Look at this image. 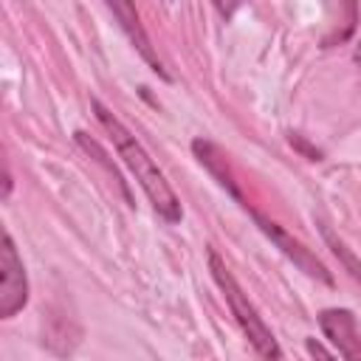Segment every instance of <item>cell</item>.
I'll list each match as a JSON object with an SVG mask.
<instances>
[{"mask_svg": "<svg viewBox=\"0 0 361 361\" xmlns=\"http://www.w3.org/2000/svg\"><path fill=\"white\" fill-rule=\"evenodd\" d=\"M251 212V217H254V223L259 226V231L302 271V274H307L310 279H319V282H324V285H333V274L327 271V265L305 245V243H299L296 237H290L279 223H274L271 217H265L262 212H257V209H248Z\"/></svg>", "mask_w": 361, "mask_h": 361, "instance_id": "3957f363", "label": "cell"}, {"mask_svg": "<svg viewBox=\"0 0 361 361\" xmlns=\"http://www.w3.org/2000/svg\"><path fill=\"white\" fill-rule=\"evenodd\" d=\"M192 152H195V158L209 169V175H212L237 203H243V206L248 209V203L243 200V195H240V189H237V183H234V175H231V169H228V164H226V152H223L214 141H209V138H195V141H192Z\"/></svg>", "mask_w": 361, "mask_h": 361, "instance_id": "52a82bcc", "label": "cell"}, {"mask_svg": "<svg viewBox=\"0 0 361 361\" xmlns=\"http://www.w3.org/2000/svg\"><path fill=\"white\" fill-rule=\"evenodd\" d=\"M290 144H293V147H299V149H302V152H305L310 161H322V152H319V149H313V147H307V144H305L299 135H290Z\"/></svg>", "mask_w": 361, "mask_h": 361, "instance_id": "30bf717a", "label": "cell"}, {"mask_svg": "<svg viewBox=\"0 0 361 361\" xmlns=\"http://www.w3.org/2000/svg\"><path fill=\"white\" fill-rule=\"evenodd\" d=\"M319 231H322L324 243L330 245V251H333V254L341 259V265L350 271V276H353L355 282H361V259L347 248V243H344L341 237H336V234H333V228H330L327 223H322V220H319Z\"/></svg>", "mask_w": 361, "mask_h": 361, "instance_id": "ba28073f", "label": "cell"}, {"mask_svg": "<svg viewBox=\"0 0 361 361\" xmlns=\"http://www.w3.org/2000/svg\"><path fill=\"white\" fill-rule=\"evenodd\" d=\"M28 302V279L25 265L17 254V245L8 231H3L0 245V319L17 316Z\"/></svg>", "mask_w": 361, "mask_h": 361, "instance_id": "277c9868", "label": "cell"}, {"mask_svg": "<svg viewBox=\"0 0 361 361\" xmlns=\"http://www.w3.org/2000/svg\"><path fill=\"white\" fill-rule=\"evenodd\" d=\"M90 107H93L99 124L104 127V133L110 135V141H113L118 158L124 161V166L130 169V175L138 180V186L144 189V195H147V200L152 203V209L158 212V217H164L166 223H178V220L183 217L180 200H178L175 189L169 186L166 175H164V172L158 169V164L152 161V155L144 149V144H141L99 99H93Z\"/></svg>", "mask_w": 361, "mask_h": 361, "instance_id": "6da1fadb", "label": "cell"}, {"mask_svg": "<svg viewBox=\"0 0 361 361\" xmlns=\"http://www.w3.org/2000/svg\"><path fill=\"white\" fill-rule=\"evenodd\" d=\"M355 62H358V68H361V48H355Z\"/></svg>", "mask_w": 361, "mask_h": 361, "instance_id": "8fae6325", "label": "cell"}, {"mask_svg": "<svg viewBox=\"0 0 361 361\" xmlns=\"http://www.w3.org/2000/svg\"><path fill=\"white\" fill-rule=\"evenodd\" d=\"M319 327L344 361H361V330H358V322H355L353 310L324 307L319 313Z\"/></svg>", "mask_w": 361, "mask_h": 361, "instance_id": "5b68a950", "label": "cell"}, {"mask_svg": "<svg viewBox=\"0 0 361 361\" xmlns=\"http://www.w3.org/2000/svg\"><path fill=\"white\" fill-rule=\"evenodd\" d=\"M305 347H307L310 361H336V355H330V353H327V347H324L322 341H316V338H307V341H305Z\"/></svg>", "mask_w": 361, "mask_h": 361, "instance_id": "9c48e42d", "label": "cell"}, {"mask_svg": "<svg viewBox=\"0 0 361 361\" xmlns=\"http://www.w3.org/2000/svg\"><path fill=\"white\" fill-rule=\"evenodd\" d=\"M107 11L116 17V23H118V28L127 34V39L133 42V48L138 51V56L161 76V79H166L169 82V73H166V68H164V62H161V56L155 54V48H152V42H149V37H147V31H144V25H141V17H138V11H135V6L133 3H121V0H116V3H107Z\"/></svg>", "mask_w": 361, "mask_h": 361, "instance_id": "8992f818", "label": "cell"}, {"mask_svg": "<svg viewBox=\"0 0 361 361\" xmlns=\"http://www.w3.org/2000/svg\"><path fill=\"white\" fill-rule=\"evenodd\" d=\"M209 271H212V279L217 282V288L223 290V296L228 302V310L237 319V324H240L243 336L248 338V344L265 361H282V347H279L276 336L271 333V327L265 324V319L259 316V310L254 307V302L240 288V282L234 279V274L228 271V265L223 262V257L214 248H209Z\"/></svg>", "mask_w": 361, "mask_h": 361, "instance_id": "7a4b0ae2", "label": "cell"}]
</instances>
